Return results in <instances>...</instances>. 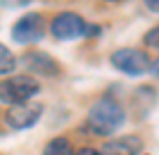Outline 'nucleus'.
<instances>
[{
	"mask_svg": "<svg viewBox=\"0 0 159 155\" xmlns=\"http://www.w3.org/2000/svg\"><path fill=\"white\" fill-rule=\"evenodd\" d=\"M124 122H126V110L114 98H100L88 110V127L98 136H112L124 127Z\"/></svg>",
	"mask_w": 159,
	"mask_h": 155,
	"instance_id": "obj_1",
	"label": "nucleus"
},
{
	"mask_svg": "<svg viewBox=\"0 0 159 155\" xmlns=\"http://www.w3.org/2000/svg\"><path fill=\"white\" fill-rule=\"evenodd\" d=\"M40 91V84L26 74L12 76V79L0 81V103L7 105H19V103H29L33 95Z\"/></svg>",
	"mask_w": 159,
	"mask_h": 155,
	"instance_id": "obj_2",
	"label": "nucleus"
},
{
	"mask_svg": "<svg viewBox=\"0 0 159 155\" xmlns=\"http://www.w3.org/2000/svg\"><path fill=\"white\" fill-rule=\"evenodd\" d=\"M109 62H112L114 69H119L128 76H140L150 72L152 65H150V55L140 48H119L109 55Z\"/></svg>",
	"mask_w": 159,
	"mask_h": 155,
	"instance_id": "obj_3",
	"label": "nucleus"
},
{
	"mask_svg": "<svg viewBox=\"0 0 159 155\" xmlns=\"http://www.w3.org/2000/svg\"><path fill=\"white\" fill-rule=\"evenodd\" d=\"M88 31L86 19L76 12H60L55 14V19L50 22V34L55 36L57 41H76Z\"/></svg>",
	"mask_w": 159,
	"mask_h": 155,
	"instance_id": "obj_4",
	"label": "nucleus"
},
{
	"mask_svg": "<svg viewBox=\"0 0 159 155\" xmlns=\"http://www.w3.org/2000/svg\"><path fill=\"white\" fill-rule=\"evenodd\" d=\"M43 36H45V19H43V14H38V12L24 14L12 27V38L17 41V43H24V46L38 43Z\"/></svg>",
	"mask_w": 159,
	"mask_h": 155,
	"instance_id": "obj_5",
	"label": "nucleus"
},
{
	"mask_svg": "<svg viewBox=\"0 0 159 155\" xmlns=\"http://www.w3.org/2000/svg\"><path fill=\"white\" fill-rule=\"evenodd\" d=\"M40 115H43V105L29 100V103H19V105H10L5 112V122L10 129L21 131V129H31L40 119Z\"/></svg>",
	"mask_w": 159,
	"mask_h": 155,
	"instance_id": "obj_6",
	"label": "nucleus"
},
{
	"mask_svg": "<svg viewBox=\"0 0 159 155\" xmlns=\"http://www.w3.org/2000/svg\"><path fill=\"white\" fill-rule=\"evenodd\" d=\"M21 65L36 76H57L60 74V65L55 62L52 55L43 53V50H31L21 57Z\"/></svg>",
	"mask_w": 159,
	"mask_h": 155,
	"instance_id": "obj_7",
	"label": "nucleus"
},
{
	"mask_svg": "<svg viewBox=\"0 0 159 155\" xmlns=\"http://www.w3.org/2000/svg\"><path fill=\"white\" fill-rule=\"evenodd\" d=\"M157 105V88L154 86H138L131 93V115L135 119H145Z\"/></svg>",
	"mask_w": 159,
	"mask_h": 155,
	"instance_id": "obj_8",
	"label": "nucleus"
},
{
	"mask_svg": "<svg viewBox=\"0 0 159 155\" xmlns=\"http://www.w3.org/2000/svg\"><path fill=\"white\" fill-rule=\"evenodd\" d=\"M143 150V138L135 134H128V136H116L112 141H105L102 155H140Z\"/></svg>",
	"mask_w": 159,
	"mask_h": 155,
	"instance_id": "obj_9",
	"label": "nucleus"
},
{
	"mask_svg": "<svg viewBox=\"0 0 159 155\" xmlns=\"http://www.w3.org/2000/svg\"><path fill=\"white\" fill-rule=\"evenodd\" d=\"M43 155H76L71 148V143H69V138H64V136H55L52 141L45 143V148H43Z\"/></svg>",
	"mask_w": 159,
	"mask_h": 155,
	"instance_id": "obj_10",
	"label": "nucleus"
},
{
	"mask_svg": "<svg viewBox=\"0 0 159 155\" xmlns=\"http://www.w3.org/2000/svg\"><path fill=\"white\" fill-rule=\"evenodd\" d=\"M14 69H17V57H14V53L7 46L0 43V74H10Z\"/></svg>",
	"mask_w": 159,
	"mask_h": 155,
	"instance_id": "obj_11",
	"label": "nucleus"
},
{
	"mask_svg": "<svg viewBox=\"0 0 159 155\" xmlns=\"http://www.w3.org/2000/svg\"><path fill=\"white\" fill-rule=\"evenodd\" d=\"M143 43L150 46V48H159V24H157V27H152L145 36H143Z\"/></svg>",
	"mask_w": 159,
	"mask_h": 155,
	"instance_id": "obj_12",
	"label": "nucleus"
},
{
	"mask_svg": "<svg viewBox=\"0 0 159 155\" xmlns=\"http://www.w3.org/2000/svg\"><path fill=\"white\" fill-rule=\"evenodd\" d=\"M29 2H33V0H0L2 7H24V5H29Z\"/></svg>",
	"mask_w": 159,
	"mask_h": 155,
	"instance_id": "obj_13",
	"label": "nucleus"
},
{
	"mask_svg": "<svg viewBox=\"0 0 159 155\" xmlns=\"http://www.w3.org/2000/svg\"><path fill=\"white\" fill-rule=\"evenodd\" d=\"M145 7L150 12H157L159 14V0H145Z\"/></svg>",
	"mask_w": 159,
	"mask_h": 155,
	"instance_id": "obj_14",
	"label": "nucleus"
},
{
	"mask_svg": "<svg viewBox=\"0 0 159 155\" xmlns=\"http://www.w3.org/2000/svg\"><path fill=\"white\" fill-rule=\"evenodd\" d=\"M76 155H102V153H100V150H95V148H88V146H86V148H81Z\"/></svg>",
	"mask_w": 159,
	"mask_h": 155,
	"instance_id": "obj_15",
	"label": "nucleus"
},
{
	"mask_svg": "<svg viewBox=\"0 0 159 155\" xmlns=\"http://www.w3.org/2000/svg\"><path fill=\"white\" fill-rule=\"evenodd\" d=\"M150 72H152V74H154V76L159 79V57L154 60V65H152V69H150Z\"/></svg>",
	"mask_w": 159,
	"mask_h": 155,
	"instance_id": "obj_16",
	"label": "nucleus"
},
{
	"mask_svg": "<svg viewBox=\"0 0 159 155\" xmlns=\"http://www.w3.org/2000/svg\"><path fill=\"white\" fill-rule=\"evenodd\" d=\"M107 2H116V0H107Z\"/></svg>",
	"mask_w": 159,
	"mask_h": 155,
	"instance_id": "obj_17",
	"label": "nucleus"
}]
</instances>
